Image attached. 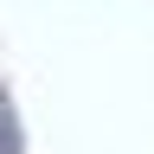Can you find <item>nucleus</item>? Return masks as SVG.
Wrapping results in <instances>:
<instances>
[{
	"mask_svg": "<svg viewBox=\"0 0 154 154\" xmlns=\"http://www.w3.org/2000/svg\"><path fill=\"white\" fill-rule=\"evenodd\" d=\"M0 154H19V141H13V116H7V90H0Z\"/></svg>",
	"mask_w": 154,
	"mask_h": 154,
	"instance_id": "f257e3e1",
	"label": "nucleus"
}]
</instances>
